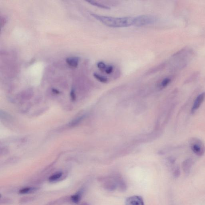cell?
<instances>
[{
	"instance_id": "cell-1",
	"label": "cell",
	"mask_w": 205,
	"mask_h": 205,
	"mask_svg": "<svg viewBox=\"0 0 205 205\" xmlns=\"http://www.w3.org/2000/svg\"><path fill=\"white\" fill-rule=\"evenodd\" d=\"M91 15L94 18L107 27L112 28H123L133 26V17H115L103 16L95 13H92Z\"/></svg>"
},
{
	"instance_id": "cell-2",
	"label": "cell",
	"mask_w": 205,
	"mask_h": 205,
	"mask_svg": "<svg viewBox=\"0 0 205 205\" xmlns=\"http://www.w3.org/2000/svg\"><path fill=\"white\" fill-rule=\"evenodd\" d=\"M157 21L156 16L150 15H140L134 17L133 26L141 27L156 23Z\"/></svg>"
},
{
	"instance_id": "cell-3",
	"label": "cell",
	"mask_w": 205,
	"mask_h": 205,
	"mask_svg": "<svg viewBox=\"0 0 205 205\" xmlns=\"http://www.w3.org/2000/svg\"><path fill=\"white\" fill-rule=\"evenodd\" d=\"M189 146L192 151L196 156L201 157L205 152V146L201 140L197 138H192L189 140Z\"/></svg>"
},
{
	"instance_id": "cell-4",
	"label": "cell",
	"mask_w": 205,
	"mask_h": 205,
	"mask_svg": "<svg viewBox=\"0 0 205 205\" xmlns=\"http://www.w3.org/2000/svg\"><path fill=\"white\" fill-rule=\"evenodd\" d=\"M98 180L102 183V186L105 190L113 192L118 188L114 176L100 177Z\"/></svg>"
},
{
	"instance_id": "cell-5",
	"label": "cell",
	"mask_w": 205,
	"mask_h": 205,
	"mask_svg": "<svg viewBox=\"0 0 205 205\" xmlns=\"http://www.w3.org/2000/svg\"><path fill=\"white\" fill-rule=\"evenodd\" d=\"M205 99V92L200 93L199 94L194 101L193 106L191 109L192 113H195V112L201 106V104L203 103Z\"/></svg>"
},
{
	"instance_id": "cell-6",
	"label": "cell",
	"mask_w": 205,
	"mask_h": 205,
	"mask_svg": "<svg viewBox=\"0 0 205 205\" xmlns=\"http://www.w3.org/2000/svg\"><path fill=\"white\" fill-rule=\"evenodd\" d=\"M125 205H144V203L142 197L133 195L126 199Z\"/></svg>"
},
{
	"instance_id": "cell-7",
	"label": "cell",
	"mask_w": 205,
	"mask_h": 205,
	"mask_svg": "<svg viewBox=\"0 0 205 205\" xmlns=\"http://www.w3.org/2000/svg\"><path fill=\"white\" fill-rule=\"evenodd\" d=\"M114 177L118 186V188L121 192H125L127 189V186L124 179L119 175H115Z\"/></svg>"
},
{
	"instance_id": "cell-8",
	"label": "cell",
	"mask_w": 205,
	"mask_h": 205,
	"mask_svg": "<svg viewBox=\"0 0 205 205\" xmlns=\"http://www.w3.org/2000/svg\"><path fill=\"white\" fill-rule=\"evenodd\" d=\"M193 164L192 160L188 158L183 161L182 163V168L185 174L188 175L190 172Z\"/></svg>"
},
{
	"instance_id": "cell-9",
	"label": "cell",
	"mask_w": 205,
	"mask_h": 205,
	"mask_svg": "<svg viewBox=\"0 0 205 205\" xmlns=\"http://www.w3.org/2000/svg\"><path fill=\"white\" fill-rule=\"evenodd\" d=\"M39 189V188L35 187H27L21 188L19 191V194H31L37 192Z\"/></svg>"
},
{
	"instance_id": "cell-10",
	"label": "cell",
	"mask_w": 205,
	"mask_h": 205,
	"mask_svg": "<svg viewBox=\"0 0 205 205\" xmlns=\"http://www.w3.org/2000/svg\"><path fill=\"white\" fill-rule=\"evenodd\" d=\"M79 58L78 57H71L66 59V62L70 67L76 68L79 64Z\"/></svg>"
},
{
	"instance_id": "cell-11",
	"label": "cell",
	"mask_w": 205,
	"mask_h": 205,
	"mask_svg": "<svg viewBox=\"0 0 205 205\" xmlns=\"http://www.w3.org/2000/svg\"><path fill=\"white\" fill-rule=\"evenodd\" d=\"M83 192V190H81L75 194L72 195L70 198L71 201L75 204H78L81 200Z\"/></svg>"
},
{
	"instance_id": "cell-12",
	"label": "cell",
	"mask_w": 205,
	"mask_h": 205,
	"mask_svg": "<svg viewBox=\"0 0 205 205\" xmlns=\"http://www.w3.org/2000/svg\"><path fill=\"white\" fill-rule=\"evenodd\" d=\"M63 173L61 171H58L52 174L48 178V181L50 182H57L62 177Z\"/></svg>"
},
{
	"instance_id": "cell-13",
	"label": "cell",
	"mask_w": 205,
	"mask_h": 205,
	"mask_svg": "<svg viewBox=\"0 0 205 205\" xmlns=\"http://www.w3.org/2000/svg\"><path fill=\"white\" fill-rule=\"evenodd\" d=\"M86 2L92 5L101 8V9H106V10H109V9H110V7L105 5H104V4H102L101 3H99V2L95 1H87Z\"/></svg>"
},
{
	"instance_id": "cell-14",
	"label": "cell",
	"mask_w": 205,
	"mask_h": 205,
	"mask_svg": "<svg viewBox=\"0 0 205 205\" xmlns=\"http://www.w3.org/2000/svg\"><path fill=\"white\" fill-rule=\"evenodd\" d=\"M93 77L98 81L103 83H107L108 81L107 78L104 76L101 75L100 74L97 73H95L93 74Z\"/></svg>"
},
{
	"instance_id": "cell-15",
	"label": "cell",
	"mask_w": 205,
	"mask_h": 205,
	"mask_svg": "<svg viewBox=\"0 0 205 205\" xmlns=\"http://www.w3.org/2000/svg\"><path fill=\"white\" fill-rule=\"evenodd\" d=\"M13 203V200L10 198L1 196L0 199V204L1 205H10Z\"/></svg>"
},
{
	"instance_id": "cell-16",
	"label": "cell",
	"mask_w": 205,
	"mask_h": 205,
	"mask_svg": "<svg viewBox=\"0 0 205 205\" xmlns=\"http://www.w3.org/2000/svg\"><path fill=\"white\" fill-rule=\"evenodd\" d=\"M35 198L34 196L23 197L21 198L19 201V202L21 204H25L34 201Z\"/></svg>"
},
{
	"instance_id": "cell-17",
	"label": "cell",
	"mask_w": 205,
	"mask_h": 205,
	"mask_svg": "<svg viewBox=\"0 0 205 205\" xmlns=\"http://www.w3.org/2000/svg\"><path fill=\"white\" fill-rule=\"evenodd\" d=\"M171 81V78H164L163 80L162 81L160 84V86L162 88H164L166 87L167 86Z\"/></svg>"
},
{
	"instance_id": "cell-18",
	"label": "cell",
	"mask_w": 205,
	"mask_h": 205,
	"mask_svg": "<svg viewBox=\"0 0 205 205\" xmlns=\"http://www.w3.org/2000/svg\"><path fill=\"white\" fill-rule=\"evenodd\" d=\"M181 171L179 167L177 166L174 169L173 172V176L174 178H178L180 176Z\"/></svg>"
},
{
	"instance_id": "cell-19",
	"label": "cell",
	"mask_w": 205,
	"mask_h": 205,
	"mask_svg": "<svg viewBox=\"0 0 205 205\" xmlns=\"http://www.w3.org/2000/svg\"><path fill=\"white\" fill-rule=\"evenodd\" d=\"M97 67L101 71H105L107 66L103 61H99L97 64Z\"/></svg>"
},
{
	"instance_id": "cell-20",
	"label": "cell",
	"mask_w": 205,
	"mask_h": 205,
	"mask_svg": "<svg viewBox=\"0 0 205 205\" xmlns=\"http://www.w3.org/2000/svg\"><path fill=\"white\" fill-rule=\"evenodd\" d=\"M113 70V67L111 65H109L107 66L106 69H105V73L107 74H110L112 73Z\"/></svg>"
},
{
	"instance_id": "cell-21",
	"label": "cell",
	"mask_w": 205,
	"mask_h": 205,
	"mask_svg": "<svg viewBox=\"0 0 205 205\" xmlns=\"http://www.w3.org/2000/svg\"><path fill=\"white\" fill-rule=\"evenodd\" d=\"M71 97H72V98H73V99H74V98H75V92L74 91H72V92H71Z\"/></svg>"
},
{
	"instance_id": "cell-22",
	"label": "cell",
	"mask_w": 205,
	"mask_h": 205,
	"mask_svg": "<svg viewBox=\"0 0 205 205\" xmlns=\"http://www.w3.org/2000/svg\"><path fill=\"white\" fill-rule=\"evenodd\" d=\"M53 92H54V93H59V91L57 90L56 89H53Z\"/></svg>"
},
{
	"instance_id": "cell-23",
	"label": "cell",
	"mask_w": 205,
	"mask_h": 205,
	"mask_svg": "<svg viewBox=\"0 0 205 205\" xmlns=\"http://www.w3.org/2000/svg\"><path fill=\"white\" fill-rule=\"evenodd\" d=\"M80 205H90L89 204L86 202H83Z\"/></svg>"
}]
</instances>
